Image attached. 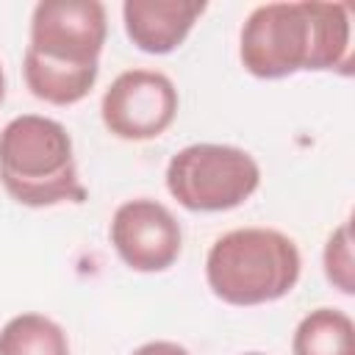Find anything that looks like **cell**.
Masks as SVG:
<instances>
[{
  "instance_id": "7",
  "label": "cell",
  "mask_w": 355,
  "mask_h": 355,
  "mask_svg": "<svg viewBox=\"0 0 355 355\" xmlns=\"http://www.w3.org/2000/svg\"><path fill=\"white\" fill-rule=\"evenodd\" d=\"M111 244L125 266L133 272H164L183 250V230L178 216L158 200L136 197L122 202L108 227Z\"/></svg>"
},
{
  "instance_id": "8",
  "label": "cell",
  "mask_w": 355,
  "mask_h": 355,
  "mask_svg": "<svg viewBox=\"0 0 355 355\" xmlns=\"http://www.w3.org/2000/svg\"><path fill=\"white\" fill-rule=\"evenodd\" d=\"M205 11L200 0H125L122 22L128 39L150 55L178 50Z\"/></svg>"
},
{
  "instance_id": "1",
  "label": "cell",
  "mask_w": 355,
  "mask_h": 355,
  "mask_svg": "<svg viewBox=\"0 0 355 355\" xmlns=\"http://www.w3.org/2000/svg\"><path fill=\"white\" fill-rule=\"evenodd\" d=\"M352 22L344 3H263L239 33L241 67L263 80L349 67Z\"/></svg>"
},
{
  "instance_id": "14",
  "label": "cell",
  "mask_w": 355,
  "mask_h": 355,
  "mask_svg": "<svg viewBox=\"0 0 355 355\" xmlns=\"http://www.w3.org/2000/svg\"><path fill=\"white\" fill-rule=\"evenodd\" d=\"M3 100H6V72L0 67V105H3Z\"/></svg>"
},
{
  "instance_id": "12",
  "label": "cell",
  "mask_w": 355,
  "mask_h": 355,
  "mask_svg": "<svg viewBox=\"0 0 355 355\" xmlns=\"http://www.w3.org/2000/svg\"><path fill=\"white\" fill-rule=\"evenodd\" d=\"M324 277L333 288L341 294H355V258H352V227L349 222H341L324 241L322 252Z\"/></svg>"
},
{
  "instance_id": "6",
  "label": "cell",
  "mask_w": 355,
  "mask_h": 355,
  "mask_svg": "<svg viewBox=\"0 0 355 355\" xmlns=\"http://www.w3.org/2000/svg\"><path fill=\"white\" fill-rule=\"evenodd\" d=\"M178 89L158 69L119 72L100 100V116L111 136L125 141H147L161 136L178 116Z\"/></svg>"
},
{
  "instance_id": "5",
  "label": "cell",
  "mask_w": 355,
  "mask_h": 355,
  "mask_svg": "<svg viewBox=\"0 0 355 355\" xmlns=\"http://www.w3.org/2000/svg\"><path fill=\"white\" fill-rule=\"evenodd\" d=\"M108 36V17L100 0H42L31 14L28 53L75 67H100V53Z\"/></svg>"
},
{
  "instance_id": "3",
  "label": "cell",
  "mask_w": 355,
  "mask_h": 355,
  "mask_svg": "<svg viewBox=\"0 0 355 355\" xmlns=\"http://www.w3.org/2000/svg\"><path fill=\"white\" fill-rule=\"evenodd\" d=\"M302 272L291 236L275 227H236L222 233L205 255V280L227 305H263L286 297Z\"/></svg>"
},
{
  "instance_id": "10",
  "label": "cell",
  "mask_w": 355,
  "mask_h": 355,
  "mask_svg": "<svg viewBox=\"0 0 355 355\" xmlns=\"http://www.w3.org/2000/svg\"><path fill=\"white\" fill-rule=\"evenodd\" d=\"M294 355H355V324L341 308H316L291 336Z\"/></svg>"
},
{
  "instance_id": "9",
  "label": "cell",
  "mask_w": 355,
  "mask_h": 355,
  "mask_svg": "<svg viewBox=\"0 0 355 355\" xmlns=\"http://www.w3.org/2000/svg\"><path fill=\"white\" fill-rule=\"evenodd\" d=\"M97 75H100V67L75 69V67L44 61V58H39V55H33L28 50L22 55V78H25V86L31 89V94L36 100H44L50 105H72V103H80L94 89Z\"/></svg>"
},
{
  "instance_id": "15",
  "label": "cell",
  "mask_w": 355,
  "mask_h": 355,
  "mask_svg": "<svg viewBox=\"0 0 355 355\" xmlns=\"http://www.w3.org/2000/svg\"><path fill=\"white\" fill-rule=\"evenodd\" d=\"M241 355H263V352H241Z\"/></svg>"
},
{
  "instance_id": "13",
  "label": "cell",
  "mask_w": 355,
  "mask_h": 355,
  "mask_svg": "<svg viewBox=\"0 0 355 355\" xmlns=\"http://www.w3.org/2000/svg\"><path fill=\"white\" fill-rule=\"evenodd\" d=\"M130 355H191L183 344L178 341H166V338H155V341H147L141 347H136Z\"/></svg>"
},
{
  "instance_id": "2",
  "label": "cell",
  "mask_w": 355,
  "mask_h": 355,
  "mask_svg": "<svg viewBox=\"0 0 355 355\" xmlns=\"http://www.w3.org/2000/svg\"><path fill=\"white\" fill-rule=\"evenodd\" d=\"M0 183L6 194L28 208L80 202L86 189L78 180L72 136L58 119L22 114L0 130Z\"/></svg>"
},
{
  "instance_id": "11",
  "label": "cell",
  "mask_w": 355,
  "mask_h": 355,
  "mask_svg": "<svg viewBox=\"0 0 355 355\" xmlns=\"http://www.w3.org/2000/svg\"><path fill=\"white\" fill-rule=\"evenodd\" d=\"M0 355H69V338L55 319L25 311L0 327Z\"/></svg>"
},
{
  "instance_id": "4",
  "label": "cell",
  "mask_w": 355,
  "mask_h": 355,
  "mask_svg": "<svg viewBox=\"0 0 355 355\" xmlns=\"http://www.w3.org/2000/svg\"><path fill=\"white\" fill-rule=\"evenodd\" d=\"M258 186V161L236 144L197 141L178 150L166 164V191L186 211L216 214L239 208Z\"/></svg>"
}]
</instances>
